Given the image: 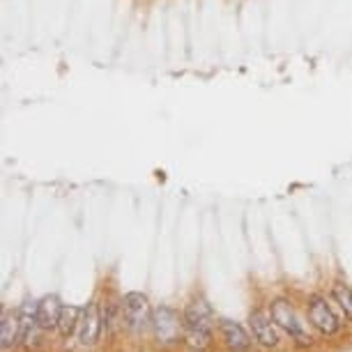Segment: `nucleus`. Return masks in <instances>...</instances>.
Returning a JSON list of instances; mask_svg holds the SVG:
<instances>
[{
  "label": "nucleus",
  "mask_w": 352,
  "mask_h": 352,
  "mask_svg": "<svg viewBox=\"0 0 352 352\" xmlns=\"http://www.w3.org/2000/svg\"><path fill=\"white\" fill-rule=\"evenodd\" d=\"M214 324H212V309L210 304L198 297L187 304L182 314V338L189 350H208L214 338Z\"/></svg>",
  "instance_id": "f257e3e1"
},
{
  "label": "nucleus",
  "mask_w": 352,
  "mask_h": 352,
  "mask_svg": "<svg viewBox=\"0 0 352 352\" xmlns=\"http://www.w3.org/2000/svg\"><path fill=\"white\" fill-rule=\"evenodd\" d=\"M270 318L274 320L276 327L283 329L285 334H288L297 345H302V348H309V345L314 343V338H311L309 331L304 329V324L300 322V318H297L295 309H292V304L288 300H283V297H276V300L270 304Z\"/></svg>",
  "instance_id": "f03ea898"
},
{
  "label": "nucleus",
  "mask_w": 352,
  "mask_h": 352,
  "mask_svg": "<svg viewBox=\"0 0 352 352\" xmlns=\"http://www.w3.org/2000/svg\"><path fill=\"white\" fill-rule=\"evenodd\" d=\"M122 318H124V324L131 329V331H143L148 324L152 322V309H150V302L143 292H127L122 297Z\"/></svg>",
  "instance_id": "7ed1b4c3"
},
{
  "label": "nucleus",
  "mask_w": 352,
  "mask_h": 352,
  "mask_svg": "<svg viewBox=\"0 0 352 352\" xmlns=\"http://www.w3.org/2000/svg\"><path fill=\"white\" fill-rule=\"evenodd\" d=\"M152 331L155 338L162 345H173L180 341V331H182V320L170 307H157L152 311Z\"/></svg>",
  "instance_id": "20e7f679"
},
{
  "label": "nucleus",
  "mask_w": 352,
  "mask_h": 352,
  "mask_svg": "<svg viewBox=\"0 0 352 352\" xmlns=\"http://www.w3.org/2000/svg\"><path fill=\"white\" fill-rule=\"evenodd\" d=\"M307 316L309 322L314 324L316 331H320L322 336H334L341 322H338L336 314L331 311V307L327 304V300L320 295H311L307 302Z\"/></svg>",
  "instance_id": "39448f33"
},
{
  "label": "nucleus",
  "mask_w": 352,
  "mask_h": 352,
  "mask_svg": "<svg viewBox=\"0 0 352 352\" xmlns=\"http://www.w3.org/2000/svg\"><path fill=\"white\" fill-rule=\"evenodd\" d=\"M249 327L256 341L265 345V348H276V345L281 343L278 331L274 327V320H272L270 316H265L263 311H254V314L249 316Z\"/></svg>",
  "instance_id": "423d86ee"
},
{
  "label": "nucleus",
  "mask_w": 352,
  "mask_h": 352,
  "mask_svg": "<svg viewBox=\"0 0 352 352\" xmlns=\"http://www.w3.org/2000/svg\"><path fill=\"white\" fill-rule=\"evenodd\" d=\"M102 314H99V307L97 304H88L83 309V316H81V324H78V341L81 345H95L102 336Z\"/></svg>",
  "instance_id": "0eeeda50"
},
{
  "label": "nucleus",
  "mask_w": 352,
  "mask_h": 352,
  "mask_svg": "<svg viewBox=\"0 0 352 352\" xmlns=\"http://www.w3.org/2000/svg\"><path fill=\"white\" fill-rule=\"evenodd\" d=\"M219 331H221L223 345L230 352H249L251 350V336L247 334V329L242 327L240 322L232 320H221L219 322Z\"/></svg>",
  "instance_id": "6e6552de"
},
{
  "label": "nucleus",
  "mask_w": 352,
  "mask_h": 352,
  "mask_svg": "<svg viewBox=\"0 0 352 352\" xmlns=\"http://www.w3.org/2000/svg\"><path fill=\"white\" fill-rule=\"evenodd\" d=\"M60 314H63V304L56 295H46L37 302V318H39V327L44 331L58 329V322H60Z\"/></svg>",
  "instance_id": "1a4fd4ad"
},
{
  "label": "nucleus",
  "mask_w": 352,
  "mask_h": 352,
  "mask_svg": "<svg viewBox=\"0 0 352 352\" xmlns=\"http://www.w3.org/2000/svg\"><path fill=\"white\" fill-rule=\"evenodd\" d=\"M19 322H21V343L32 345L37 341V329L39 327V318H37V304L35 302H25L21 314H19Z\"/></svg>",
  "instance_id": "9d476101"
},
{
  "label": "nucleus",
  "mask_w": 352,
  "mask_h": 352,
  "mask_svg": "<svg viewBox=\"0 0 352 352\" xmlns=\"http://www.w3.org/2000/svg\"><path fill=\"white\" fill-rule=\"evenodd\" d=\"M19 341H21V322L14 314H5L3 322H0V348L8 352Z\"/></svg>",
  "instance_id": "9b49d317"
},
{
  "label": "nucleus",
  "mask_w": 352,
  "mask_h": 352,
  "mask_svg": "<svg viewBox=\"0 0 352 352\" xmlns=\"http://www.w3.org/2000/svg\"><path fill=\"white\" fill-rule=\"evenodd\" d=\"M81 316L83 311L78 307H63L60 322H58V334L63 338H69L78 329V324H81Z\"/></svg>",
  "instance_id": "f8f14e48"
},
{
  "label": "nucleus",
  "mask_w": 352,
  "mask_h": 352,
  "mask_svg": "<svg viewBox=\"0 0 352 352\" xmlns=\"http://www.w3.org/2000/svg\"><path fill=\"white\" fill-rule=\"evenodd\" d=\"M331 297H334V302L338 304V309L345 314V318L352 320V288H350V285L336 283L334 288H331Z\"/></svg>",
  "instance_id": "ddd939ff"
},
{
  "label": "nucleus",
  "mask_w": 352,
  "mask_h": 352,
  "mask_svg": "<svg viewBox=\"0 0 352 352\" xmlns=\"http://www.w3.org/2000/svg\"><path fill=\"white\" fill-rule=\"evenodd\" d=\"M118 322H122V324H124L122 309H120V314H118V309L113 307V304H106V307L102 309V324H104V329H106V331H113V329H116V324H118Z\"/></svg>",
  "instance_id": "4468645a"
}]
</instances>
